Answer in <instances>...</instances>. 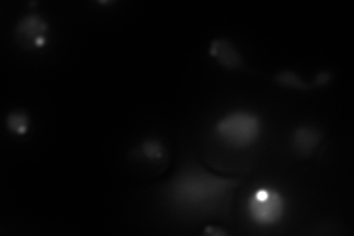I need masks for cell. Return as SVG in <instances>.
I'll use <instances>...</instances> for the list:
<instances>
[{
  "instance_id": "cell-1",
  "label": "cell",
  "mask_w": 354,
  "mask_h": 236,
  "mask_svg": "<svg viewBox=\"0 0 354 236\" xmlns=\"http://www.w3.org/2000/svg\"><path fill=\"white\" fill-rule=\"evenodd\" d=\"M242 182V176L216 174L189 156L182 161L170 181L160 188L158 194L165 208L177 217L227 220L232 199Z\"/></svg>"
},
{
  "instance_id": "cell-2",
  "label": "cell",
  "mask_w": 354,
  "mask_h": 236,
  "mask_svg": "<svg viewBox=\"0 0 354 236\" xmlns=\"http://www.w3.org/2000/svg\"><path fill=\"white\" fill-rule=\"evenodd\" d=\"M213 138L227 149L247 151L263 134V118L250 109H235L218 118L212 129Z\"/></svg>"
},
{
  "instance_id": "cell-3",
  "label": "cell",
  "mask_w": 354,
  "mask_h": 236,
  "mask_svg": "<svg viewBox=\"0 0 354 236\" xmlns=\"http://www.w3.org/2000/svg\"><path fill=\"white\" fill-rule=\"evenodd\" d=\"M286 199L279 189L261 186L251 192L247 201V215L259 228H273L283 220Z\"/></svg>"
},
{
  "instance_id": "cell-4",
  "label": "cell",
  "mask_w": 354,
  "mask_h": 236,
  "mask_svg": "<svg viewBox=\"0 0 354 236\" xmlns=\"http://www.w3.org/2000/svg\"><path fill=\"white\" fill-rule=\"evenodd\" d=\"M14 37L24 51H43L49 44L50 26L43 15L37 12H28L24 17H21L15 24Z\"/></svg>"
},
{
  "instance_id": "cell-5",
  "label": "cell",
  "mask_w": 354,
  "mask_h": 236,
  "mask_svg": "<svg viewBox=\"0 0 354 236\" xmlns=\"http://www.w3.org/2000/svg\"><path fill=\"white\" fill-rule=\"evenodd\" d=\"M208 55L223 70L232 73H252L236 44L227 37H218L209 43Z\"/></svg>"
},
{
  "instance_id": "cell-6",
  "label": "cell",
  "mask_w": 354,
  "mask_h": 236,
  "mask_svg": "<svg viewBox=\"0 0 354 236\" xmlns=\"http://www.w3.org/2000/svg\"><path fill=\"white\" fill-rule=\"evenodd\" d=\"M325 131L313 125L297 126L290 134L291 151L298 158L308 160L316 154L320 143L324 142Z\"/></svg>"
},
{
  "instance_id": "cell-7",
  "label": "cell",
  "mask_w": 354,
  "mask_h": 236,
  "mask_svg": "<svg viewBox=\"0 0 354 236\" xmlns=\"http://www.w3.org/2000/svg\"><path fill=\"white\" fill-rule=\"evenodd\" d=\"M130 158L151 167H164L169 161V149L161 139L148 136L130 151Z\"/></svg>"
},
{
  "instance_id": "cell-8",
  "label": "cell",
  "mask_w": 354,
  "mask_h": 236,
  "mask_svg": "<svg viewBox=\"0 0 354 236\" xmlns=\"http://www.w3.org/2000/svg\"><path fill=\"white\" fill-rule=\"evenodd\" d=\"M272 83L282 87V89H288V91L304 92V93L316 89L313 82H306L304 78H301L300 74H297L292 70H281L276 74H273Z\"/></svg>"
},
{
  "instance_id": "cell-9",
  "label": "cell",
  "mask_w": 354,
  "mask_h": 236,
  "mask_svg": "<svg viewBox=\"0 0 354 236\" xmlns=\"http://www.w3.org/2000/svg\"><path fill=\"white\" fill-rule=\"evenodd\" d=\"M5 126H6V130L10 134H14V136H18V138L26 136V134L30 131V126H31L28 112L24 109L10 111L6 116Z\"/></svg>"
}]
</instances>
